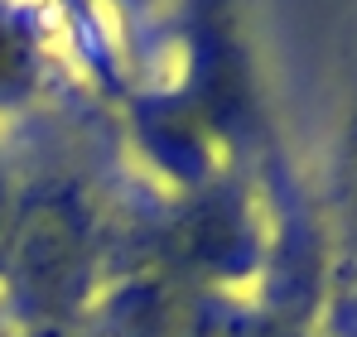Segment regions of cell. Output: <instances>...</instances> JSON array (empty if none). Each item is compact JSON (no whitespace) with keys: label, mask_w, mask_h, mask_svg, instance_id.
<instances>
[{"label":"cell","mask_w":357,"mask_h":337,"mask_svg":"<svg viewBox=\"0 0 357 337\" xmlns=\"http://www.w3.org/2000/svg\"><path fill=\"white\" fill-rule=\"evenodd\" d=\"M24 77H29V39L10 15H0V92L20 87Z\"/></svg>","instance_id":"2"},{"label":"cell","mask_w":357,"mask_h":337,"mask_svg":"<svg viewBox=\"0 0 357 337\" xmlns=\"http://www.w3.org/2000/svg\"><path fill=\"white\" fill-rule=\"evenodd\" d=\"M20 270H24V284L44 304H59V299H68L77 289L82 231H77V222L63 207H49V212H39L24 226V236H20Z\"/></svg>","instance_id":"1"},{"label":"cell","mask_w":357,"mask_h":337,"mask_svg":"<svg viewBox=\"0 0 357 337\" xmlns=\"http://www.w3.org/2000/svg\"><path fill=\"white\" fill-rule=\"evenodd\" d=\"M0 222H5V193H0Z\"/></svg>","instance_id":"3"}]
</instances>
